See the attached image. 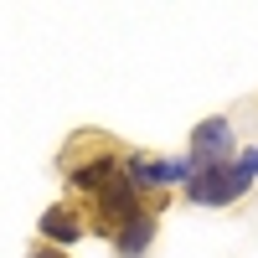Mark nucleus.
I'll list each match as a JSON object with an SVG mask.
<instances>
[{"mask_svg":"<svg viewBox=\"0 0 258 258\" xmlns=\"http://www.w3.org/2000/svg\"><path fill=\"white\" fill-rule=\"evenodd\" d=\"M31 258H68L62 248H52V243H41V248H31Z\"/></svg>","mask_w":258,"mask_h":258,"instance_id":"6","label":"nucleus"},{"mask_svg":"<svg viewBox=\"0 0 258 258\" xmlns=\"http://www.w3.org/2000/svg\"><path fill=\"white\" fill-rule=\"evenodd\" d=\"M83 212L73 207V202H57V207H47L41 212V238H47L52 248H68V243H78L83 238Z\"/></svg>","mask_w":258,"mask_h":258,"instance_id":"3","label":"nucleus"},{"mask_svg":"<svg viewBox=\"0 0 258 258\" xmlns=\"http://www.w3.org/2000/svg\"><path fill=\"white\" fill-rule=\"evenodd\" d=\"M150 238H155V212H140V217H129L114 243H119V258H145L150 253Z\"/></svg>","mask_w":258,"mask_h":258,"instance_id":"4","label":"nucleus"},{"mask_svg":"<svg viewBox=\"0 0 258 258\" xmlns=\"http://www.w3.org/2000/svg\"><path fill=\"white\" fill-rule=\"evenodd\" d=\"M238 165L248 170V176H258V150H243V155H238Z\"/></svg>","mask_w":258,"mask_h":258,"instance_id":"5","label":"nucleus"},{"mask_svg":"<svg viewBox=\"0 0 258 258\" xmlns=\"http://www.w3.org/2000/svg\"><path fill=\"white\" fill-rule=\"evenodd\" d=\"M248 170L238 160H227V165H197V176L186 181V197L197 202V207H227V202H238L243 191H248Z\"/></svg>","mask_w":258,"mask_h":258,"instance_id":"1","label":"nucleus"},{"mask_svg":"<svg viewBox=\"0 0 258 258\" xmlns=\"http://www.w3.org/2000/svg\"><path fill=\"white\" fill-rule=\"evenodd\" d=\"M227 155H232V129L222 119H207L191 129V160L197 165H227Z\"/></svg>","mask_w":258,"mask_h":258,"instance_id":"2","label":"nucleus"}]
</instances>
